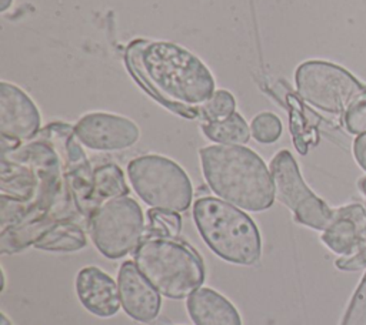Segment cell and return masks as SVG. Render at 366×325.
Returning a JSON list of instances; mask_svg holds the SVG:
<instances>
[{"mask_svg": "<svg viewBox=\"0 0 366 325\" xmlns=\"http://www.w3.org/2000/svg\"><path fill=\"white\" fill-rule=\"evenodd\" d=\"M203 134L219 144L243 145L250 140V128L239 113H233L226 118L202 123Z\"/></svg>", "mask_w": 366, "mask_h": 325, "instance_id": "e0dca14e", "label": "cell"}, {"mask_svg": "<svg viewBox=\"0 0 366 325\" xmlns=\"http://www.w3.org/2000/svg\"><path fill=\"white\" fill-rule=\"evenodd\" d=\"M250 133L256 141L262 144H272L277 141L282 134V121L273 113H260L252 120Z\"/></svg>", "mask_w": 366, "mask_h": 325, "instance_id": "44dd1931", "label": "cell"}, {"mask_svg": "<svg viewBox=\"0 0 366 325\" xmlns=\"http://www.w3.org/2000/svg\"><path fill=\"white\" fill-rule=\"evenodd\" d=\"M357 187H359V190L366 195V177H362V178L357 181Z\"/></svg>", "mask_w": 366, "mask_h": 325, "instance_id": "484cf974", "label": "cell"}, {"mask_svg": "<svg viewBox=\"0 0 366 325\" xmlns=\"http://www.w3.org/2000/svg\"><path fill=\"white\" fill-rule=\"evenodd\" d=\"M134 264L160 295L170 299L190 296L206 275L199 252L177 237L144 234L134 249Z\"/></svg>", "mask_w": 366, "mask_h": 325, "instance_id": "3957f363", "label": "cell"}, {"mask_svg": "<svg viewBox=\"0 0 366 325\" xmlns=\"http://www.w3.org/2000/svg\"><path fill=\"white\" fill-rule=\"evenodd\" d=\"M353 155L356 162L366 171V133L360 134L353 141Z\"/></svg>", "mask_w": 366, "mask_h": 325, "instance_id": "d4e9b609", "label": "cell"}, {"mask_svg": "<svg viewBox=\"0 0 366 325\" xmlns=\"http://www.w3.org/2000/svg\"><path fill=\"white\" fill-rule=\"evenodd\" d=\"M186 308L194 325H243L234 305L209 287L187 296Z\"/></svg>", "mask_w": 366, "mask_h": 325, "instance_id": "5bb4252c", "label": "cell"}, {"mask_svg": "<svg viewBox=\"0 0 366 325\" xmlns=\"http://www.w3.org/2000/svg\"><path fill=\"white\" fill-rule=\"evenodd\" d=\"M292 101L293 107L290 110V130L293 134L295 147L300 154H306L309 144H316L317 141L316 131L313 130L316 121H310V117H315V114L296 103L297 100L292 98Z\"/></svg>", "mask_w": 366, "mask_h": 325, "instance_id": "ac0fdd59", "label": "cell"}, {"mask_svg": "<svg viewBox=\"0 0 366 325\" xmlns=\"http://www.w3.org/2000/svg\"><path fill=\"white\" fill-rule=\"evenodd\" d=\"M193 220L206 245L222 259L253 265L262 254L260 232L240 208L216 197H202L193 204Z\"/></svg>", "mask_w": 366, "mask_h": 325, "instance_id": "277c9868", "label": "cell"}, {"mask_svg": "<svg viewBox=\"0 0 366 325\" xmlns=\"http://www.w3.org/2000/svg\"><path fill=\"white\" fill-rule=\"evenodd\" d=\"M335 265L340 271H359L366 268V247L353 255H345L335 261Z\"/></svg>", "mask_w": 366, "mask_h": 325, "instance_id": "cb8c5ba5", "label": "cell"}, {"mask_svg": "<svg viewBox=\"0 0 366 325\" xmlns=\"http://www.w3.org/2000/svg\"><path fill=\"white\" fill-rule=\"evenodd\" d=\"M234 107V97L229 91L216 90L213 96L203 105H200V118L203 120V123L222 120L233 114Z\"/></svg>", "mask_w": 366, "mask_h": 325, "instance_id": "ffe728a7", "label": "cell"}, {"mask_svg": "<svg viewBox=\"0 0 366 325\" xmlns=\"http://www.w3.org/2000/svg\"><path fill=\"white\" fill-rule=\"evenodd\" d=\"M345 125L352 134L360 135L366 133V100L353 104L345 113Z\"/></svg>", "mask_w": 366, "mask_h": 325, "instance_id": "603a6c76", "label": "cell"}, {"mask_svg": "<svg viewBox=\"0 0 366 325\" xmlns=\"http://www.w3.org/2000/svg\"><path fill=\"white\" fill-rule=\"evenodd\" d=\"M77 140L96 151H119L132 147L140 137L139 127L123 115L89 113L74 124Z\"/></svg>", "mask_w": 366, "mask_h": 325, "instance_id": "9c48e42d", "label": "cell"}, {"mask_svg": "<svg viewBox=\"0 0 366 325\" xmlns=\"http://www.w3.org/2000/svg\"><path fill=\"white\" fill-rule=\"evenodd\" d=\"M117 285L124 312L137 322H152L162 308L160 292L143 277L133 261H124L119 268Z\"/></svg>", "mask_w": 366, "mask_h": 325, "instance_id": "8fae6325", "label": "cell"}, {"mask_svg": "<svg viewBox=\"0 0 366 325\" xmlns=\"http://www.w3.org/2000/svg\"><path fill=\"white\" fill-rule=\"evenodd\" d=\"M76 294L81 305L100 318L116 315L122 306L119 285L97 267H84L77 272Z\"/></svg>", "mask_w": 366, "mask_h": 325, "instance_id": "7c38bea8", "label": "cell"}, {"mask_svg": "<svg viewBox=\"0 0 366 325\" xmlns=\"http://www.w3.org/2000/svg\"><path fill=\"white\" fill-rule=\"evenodd\" d=\"M297 94L317 110L340 114L366 100V86L342 66L323 60H307L295 71Z\"/></svg>", "mask_w": 366, "mask_h": 325, "instance_id": "8992f818", "label": "cell"}, {"mask_svg": "<svg viewBox=\"0 0 366 325\" xmlns=\"http://www.w3.org/2000/svg\"><path fill=\"white\" fill-rule=\"evenodd\" d=\"M1 325H11V322L7 319V316L4 314H1Z\"/></svg>", "mask_w": 366, "mask_h": 325, "instance_id": "83f0119b", "label": "cell"}, {"mask_svg": "<svg viewBox=\"0 0 366 325\" xmlns=\"http://www.w3.org/2000/svg\"><path fill=\"white\" fill-rule=\"evenodd\" d=\"M269 170L277 201L293 212L299 224L325 231L333 220V210L306 185L293 155L280 150L272 158Z\"/></svg>", "mask_w": 366, "mask_h": 325, "instance_id": "ba28073f", "label": "cell"}, {"mask_svg": "<svg viewBox=\"0 0 366 325\" xmlns=\"http://www.w3.org/2000/svg\"><path fill=\"white\" fill-rule=\"evenodd\" d=\"M126 61L147 93L187 118H200V105L216 91L202 60L174 43L134 40L126 50Z\"/></svg>", "mask_w": 366, "mask_h": 325, "instance_id": "6da1fadb", "label": "cell"}, {"mask_svg": "<svg viewBox=\"0 0 366 325\" xmlns=\"http://www.w3.org/2000/svg\"><path fill=\"white\" fill-rule=\"evenodd\" d=\"M320 238L336 254H356L366 247V208L349 204L333 210V220Z\"/></svg>", "mask_w": 366, "mask_h": 325, "instance_id": "4fadbf2b", "label": "cell"}, {"mask_svg": "<svg viewBox=\"0 0 366 325\" xmlns=\"http://www.w3.org/2000/svg\"><path fill=\"white\" fill-rule=\"evenodd\" d=\"M40 128V114L31 98L17 86L0 84V133L1 143L10 147L34 138Z\"/></svg>", "mask_w": 366, "mask_h": 325, "instance_id": "30bf717a", "label": "cell"}, {"mask_svg": "<svg viewBox=\"0 0 366 325\" xmlns=\"http://www.w3.org/2000/svg\"><path fill=\"white\" fill-rule=\"evenodd\" d=\"M10 3H11V0H1V4H0V9H1V11H4L9 6H10Z\"/></svg>", "mask_w": 366, "mask_h": 325, "instance_id": "4316f807", "label": "cell"}, {"mask_svg": "<svg viewBox=\"0 0 366 325\" xmlns=\"http://www.w3.org/2000/svg\"><path fill=\"white\" fill-rule=\"evenodd\" d=\"M340 325H366V274L359 282Z\"/></svg>", "mask_w": 366, "mask_h": 325, "instance_id": "7402d4cb", "label": "cell"}, {"mask_svg": "<svg viewBox=\"0 0 366 325\" xmlns=\"http://www.w3.org/2000/svg\"><path fill=\"white\" fill-rule=\"evenodd\" d=\"M129 194L123 171L116 164L99 165L93 170L90 208L92 212L104 201Z\"/></svg>", "mask_w": 366, "mask_h": 325, "instance_id": "2e32d148", "label": "cell"}, {"mask_svg": "<svg viewBox=\"0 0 366 325\" xmlns=\"http://www.w3.org/2000/svg\"><path fill=\"white\" fill-rule=\"evenodd\" d=\"M199 155L203 177L219 198L253 212L272 207L274 201L272 174L253 150L216 144L200 148Z\"/></svg>", "mask_w": 366, "mask_h": 325, "instance_id": "7a4b0ae2", "label": "cell"}, {"mask_svg": "<svg viewBox=\"0 0 366 325\" xmlns=\"http://www.w3.org/2000/svg\"><path fill=\"white\" fill-rule=\"evenodd\" d=\"M87 244L83 228L69 220L59 221L47 228L34 242L33 247L43 251L71 252L84 248Z\"/></svg>", "mask_w": 366, "mask_h": 325, "instance_id": "9a60e30c", "label": "cell"}, {"mask_svg": "<svg viewBox=\"0 0 366 325\" xmlns=\"http://www.w3.org/2000/svg\"><path fill=\"white\" fill-rule=\"evenodd\" d=\"M365 208H366V207H365Z\"/></svg>", "mask_w": 366, "mask_h": 325, "instance_id": "f1b7e54d", "label": "cell"}, {"mask_svg": "<svg viewBox=\"0 0 366 325\" xmlns=\"http://www.w3.org/2000/svg\"><path fill=\"white\" fill-rule=\"evenodd\" d=\"M127 177L136 194L152 208L186 211L193 198V188L186 171L173 160L147 154L133 158Z\"/></svg>", "mask_w": 366, "mask_h": 325, "instance_id": "5b68a950", "label": "cell"}, {"mask_svg": "<svg viewBox=\"0 0 366 325\" xmlns=\"http://www.w3.org/2000/svg\"><path fill=\"white\" fill-rule=\"evenodd\" d=\"M182 229V217L179 212L150 208L147 211V225L144 234L177 237Z\"/></svg>", "mask_w": 366, "mask_h": 325, "instance_id": "d6986e66", "label": "cell"}, {"mask_svg": "<svg viewBox=\"0 0 366 325\" xmlns=\"http://www.w3.org/2000/svg\"><path fill=\"white\" fill-rule=\"evenodd\" d=\"M89 229L102 255L122 258L134 251L144 237L143 211L127 195L107 200L89 215Z\"/></svg>", "mask_w": 366, "mask_h": 325, "instance_id": "52a82bcc", "label": "cell"}]
</instances>
